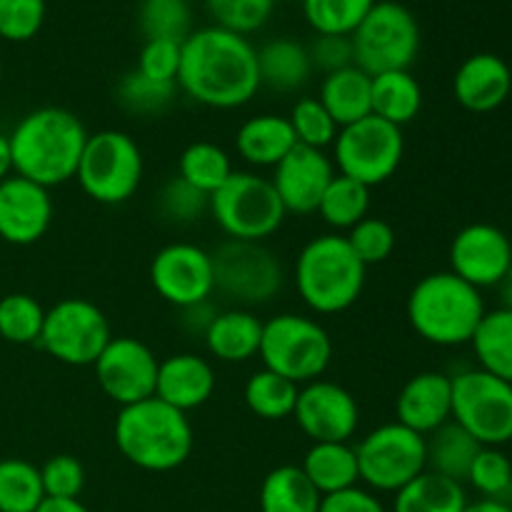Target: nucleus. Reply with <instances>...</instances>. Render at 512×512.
Returning <instances> with one entry per match:
<instances>
[{
    "label": "nucleus",
    "mask_w": 512,
    "mask_h": 512,
    "mask_svg": "<svg viewBox=\"0 0 512 512\" xmlns=\"http://www.w3.org/2000/svg\"><path fill=\"white\" fill-rule=\"evenodd\" d=\"M178 88L205 108H243L260 90L258 48L218 25L193 30L183 40Z\"/></svg>",
    "instance_id": "1"
},
{
    "label": "nucleus",
    "mask_w": 512,
    "mask_h": 512,
    "mask_svg": "<svg viewBox=\"0 0 512 512\" xmlns=\"http://www.w3.org/2000/svg\"><path fill=\"white\" fill-rule=\"evenodd\" d=\"M8 140L13 173L50 190L75 178L88 130L75 113L48 105L23 115Z\"/></svg>",
    "instance_id": "2"
},
{
    "label": "nucleus",
    "mask_w": 512,
    "mask_h": 512,
    "mask_svg": "<svg viewBox=\"0 0 512 512\" xmlns=\"http://www.w3.org/2000/svg\"><path fill=\"white\" fill-rule=\"evenodd\" d=\"M115 448L145 473H170L190 458L195 445L188 413L153 395L120 408L113 425Z\"/></svg>",
    "instance_id": "3"
},
{
    "label": "nucleus",
    "mask_w": 512,
    "mask_h": 512,
    "mask_svg": "<svg viewBox=\"0 0 512 512\" xmlns=\"http://www.w3.org/2000/svg\"><path fill=\"white\" fill-rule=\"evenodd\" d=\"M485 313L488 310L480 290L450 270L420 278L405 303L410 328L435 348L468 345Z\"/></svg>",
    "instance_id": "4"
},
{
    "label": "nucleus",
    "mask_w": 512,
    "mask_h": 512,
    "mask_svg": "<svg viewBox=\"0 0 512 512\" xmlns=\"http://www.w3.org/2000/svg\"><path fill=\"white\" fill-rule=\"evenodd\" d=\"M368 268L343 233L308 240L295 258V290L318 315H338L353 308L365 288Z\"/></svg>",
    "instance_id": "5"
},
{
    "label": "nucleus",
    "mask_w": 512,
    "mask_h": 512,
    "mask_svg": "<svg viewBox=\"0 0 512 512\" xmlns=\"http://www.w3.org/2000/svg\"><path fill=\"white\" fill-rule=\"evenodd\" d=\"M210 218L230 240L265 243L285 223V208L270 178L250 170H233L210 195Z\"/></svg>",
    "instance_id": "6"
},
{
    "label": "nucleus",
    "mask_w": 512,
    "mask_h": 512,
    "mask_svg": "<svg viewBox=\"0 0 512 512\" xmlns=\"http://www.w3.org/2000/svg\"><path fill=\"white\" fill-rule=\"evenodd\" d=\"M258 358L263 368L305 385L323 378L333 363V340L315 318L298 313L273 315L263 323Z\"/></svg>",
    "instance_id": "7"
},
{
    "label": "nucleus",
    "mask_w": 512,
    "mask_h": 512,
    "mask_svg": "<svg viewBox=\"0 0 512 512\" xmlns=\"http://www.w3.org/2000/svg\"><path fill=\"white\" fill-rule=\"evenodd\" d=\"M143 170V153L133 135L110 128L88 135L75 180L95 203L120 205L138 193Z\"/></svg>",
    "instance_id": "8"
},
{
    "label": "nucleus",
    "mask_w": 512,
    "mask_h": 512,
    "mask_svg": "<svg viewBox=\"0 0 512 512\" xmlns=\"http://www.w3.org/2000/svg\"><path fill=\"white\" fill-rule=\"evenodd\" d=\"M350 40L355 65L373 78L393 70H410L420 53V25L405 5L378 0Z\"/></svg>",
    "instance_id": "9"
},
{
    "label": "nucleus",
    "mask_w": 512,
    "mask_h": 512,
    "mask_svg": "<svg viewBox=\"0 0 512 512\" xmlns=\"http://www.w3.org/2000/svg\"><path fill=\"white\" fill-rule=\"evenodd\" d=\"M405 158L403 128L370 113L368 118L338 130L333 143L335 173L378 188L398 173Z\"/></svg>",
    "instance_id": "10"
},
{
    "label": "nucleus",
    "mask_w": 512,
    "mask_h": 512,
    "mask_svg": "<svg viewBox=\"0 0 512 512\" xmlns=\"http://www.w3.org/2000/svg\"><path fill=\"white\" fill-rule=\"evenodd\" d=\"M215 293L235 303V308L268 305L283 290L285 275L278 255L265 243L225 240L210 253Z\"/></svg>",
    "instance_id": "11"
},
{
    "label": "nucleus",
    "mask_w": 512,
    "mask_h": 512,
    "mask_svg": "<svg viewBox=\"0 0 512 512\" xmlns=\"http://www.w3.org/2000/svg\"><path fill=\"white\" fill-rule=\"evenodd\" d=\"M360 483L373 493H398L428 470L425 435L405 428L398 420L370 430L358 445Z\"/></svg>",
    "instance_id": "12"
},
{
    "label": "nucleus",
    "mask_w": 512,
    "mask_h": 512,
    "mask_svg": "<svg viewBox=\"0 0 512 512\" xmlns=\"http://www.w3.org/2000/svg\"><path fill=\"white\" fill-rule=\"evenodd\" d=\"M453 380V420L483 448L512 443V385L473 368Z\"/></svg>",
    "instance_id": "13"
},
{
    "label": "nucleus",
    "mask_w": 512,
    "mask_h": 512,
    "mask_svg": "<svg viewBox=\"0 0 512 512\" xmlns=\"http://www.w3.org/2000/svg\"><path fill=\"white\" fill-rule=\"evenodd\" d=\"M110 323L103 310L85 298H65L45 310L40 348L70 368L93 365L110 343Z\"/></svg>",
    "instance_id": "14"
},
{
    "label": "nucleus",
    "mask_w": 512,
    "mask_h": 512,
    "mask_svg": "<svg viewBox=\"0 0 512 512\" xmlns=\"http://www.w3.org/2000/svg\"><path fill=\"white\" fill-rule=\"evenodd\" d=\"M150 283L165 303L178 310L208 303L215 293L213 258L200 245L170 243L155 253Z\"/></svg>",
    "instance_id": "15"
},
{
    "label": "nucleus",
    "mask_w": 512,
    "mask_h": 512,
    "mask_svg": "<svg viewBox=\"0 0 512 512\" xmlns=\"http://www.w3.org/2000/svg\"><path fill=\"white\" fill-rule=\"evenodd\" d=\"M158 365L160 360L143 340L118 335V338H110L93 368L100 390L113 403L125 408V405L153 398Z\"/></svg>",
    "instance_id": "16"
},
{
    "label": "nucleus",
    "mask_w": 512,
    "mask_h": 512,
    "mask_svg": "<svg viewBox=\"0 0 512 512\" xmlns=\"http://www.w3.org/2000/svg\"><path fill=\"white\" fill-rule=\"evenodd\" d=\"M293 418L310 443H350L360 425L355 395L333 380L300 385Z\"/></svg>",
    "instance_id": "17"
},
{
    "label": "nucleus",
    "mask_w": 512,
    "mask_h": 512,
    "mask_svg": "<svg viewBox=\"0 0 512 512\" xmlns=\"http://www.w3.org/2000/svg\"><path fill=\"white\" fill-rule=\"evenodd\" d=\"M512 268V243L490 223H470L450 243V273L473 288H498Z\"/></svg>",
    "instance_id": "18"
},
{
    "label": "nucleus",
    "mask_w": 512,
    "mask_h": 512,
    "mask_svg": "<svg viewBox=\"0 0 512 512\" xmlns=\"http://www.w3.org/2000/svg\"><path fill=\"white\" fill-rule=\"evenodd\" d=\"M333 178V158L325 150L298 143L275 165L270 183H273L285 213L313 215Z\"/></svg>",
    "instance_id": "19"
},
{
    "label": "nucleus",
    "mask_w": 512,
    "mask_h": 512,
    "mask_svg": "<svg viewBox=\"0 0 512 512\" xmlns=\"http://www.w3.org/2000/svg\"><path fill=\"white\" fill-rule=\"evenodd\" d=\"M53 223V198L48 188L20 175L0 183V238L10 245H33Z\"/></svg>",
    "instance_id": "20"
},
{
    "label": "nucleus",
    "mask_w": 512,
    "mask_h": 512,
    "mask_svg": "<svg viewBox=\"0 0 512 512\" xmlns=\"http://www.w3.org/2000/svg\"><path fill=\"white\" fill-rule=\"evenodd\" d=\"M395 420L420 435H430L453 420V380L438 370L413 375L395 398Z\"/></svg>",
    "instance_id": "21"
},
{
    "label": "nucleus",
    "mask_w": 512,
    "mask_h": 512,
    "mask_svg": "<svg viewBox=\"0 0 512 512\" xmlns=\"http://www.w3.org/2000/svg\"><path fill=\"white\" fill-rule=\"evenodd\" d=\"M512 93V70L500 55L475 53L460 63L453 78V95L470 113H493Z\"/></svg>",
    "instance_id": "22"
},
{
    "label": "nucleus",
    "mask_w": 512,
    "mask_h": 512,
    "mask_svg": "<svg viewBox=\"0 0 512 512\" xmlns=\"http://www.w3.org/2000/svg\"><path fill=\"white\" fill-rule=\"evenodd\" d=\"M215 370L205 358L195 353H175L160 360L155 398L173 405L180 413L198 410L213 398Z\"/></svg>",
    "instance_id": "23"
},
{
    "label": "nucleus",
    "mask_w": 512,
    "mask_h": 512,
    "mask_svg": "<svg viewBox=\"0 0 512 512\" xmlns=\"http://www.w3.org/2000/svg\"><path fill=\"white\" fill-rule=\"evenodd\" d=\"M205 348L220 363H248L263 340V320L248 308H228L215 313L203 335Z\"/></svg>",
    "instance_id": "24"
},
{
    "label": "nucleus",
    "mask_w": 512,
    "mask_h": 512,
    "mask_svg": "<svg viewBox=\"0 0 512 512\" xmlns=\"http://www.w3.org/2000/svg\"><path fill=\"white\" fill-rule=\"evenodd\" d=\"M295 145L293 125L278 113L253 115L235 133V150L250 168H275Z\"/></svg>",
    "instance_id": "25"
},
{
    "label": "nucleus",
    "mask_w": 512,
    "mask_h": 512,
    "mask_svg": "<svg viewBox=\"0 0 512 512\" xmlns=\"http://www.w3.org/2000/svg\"><path fill=\"white\" fill-rule=\"evenodd\" d=\"M258 73L260 88L275 93H295L308 85L313 75L308 45L293 38H273L258 48Z\"/></svg>",
    "instance_id": "26"
},
{
    "label": "nucleus",
    "mask_w": 512,
    "mask_h": 512,
    "mask_svg": "<svg viewBox=\"0 0 512 512\" xmlns=\"http://www.w3.org/2000/svg\"><path fill=\"white\" fill-rule=\"evenodd\" d=\"M370 85H373V78L365 70H360L358 65H348V68L325 75L320 83L318 100L335 120V125L345 128V125L358 123L373 113L370 110Z\"/></svg>",
    "instance_id": "27"
},
{
    "label": "nucleus",
    "mask_w": 512,
    "mask_h": 512,
    "mask_svg": "<svg viewBox=\"0 0 512 512\" xmlns=\"http://www.w3.org/2000/svg\"><path fill=\"white\" fill-rule=\"evenodd\" d=\"M300 470L320 495H333L360 485L358 455L350 443H313Z\"/></svg>",
    "instance_id": "28"
},
{
    "label": "nucleus",
    "mask_w": 512,
    "mask_h": 512,
    "mask_svg": "<svg viewBox=\"0 0 512 512\" xmlns=\"http://www.w3.org/2000/svg\"><path fill=\"white\" fill-rule=\"evenodd\" d=\"M480 448H483V445H480L468 430L460 428L455 420H448V423L440 425L438 430L425 435L428 470L463 485L465 480H468V473L470 468H473V460L478 458Z\"/></svg>",
    "instance_id": "29"
},
{
    "label": "nucleus",
    "mask_w": 512,
    "mask_h": 512,
    "mask_svg": "<svg viewBox=\"0 0 512 512\" xmlns=\"http://www.w3.org/2000/svg\"><path fill=\"white\" fill-rule=\"evenodd\" d=\"M370 110L378 118L403 128V125L413 123L423 110V88L410 70L373 75Z\"/></svg>",
    "instance_id": "30"
},
{
    "label": "nucleus",
    "mask_w": 512,
    "mask_h": 512,
    "mask_svg": "<svg viewBox=\"0 0 512 512\" xmlns=\"http://www.w3.org/2000/svg\"><path fill=\"white\" fill-rule=\"evenodd\" d=\"M468 493L463 483L423 470L393 498V512H465Z\"/></svg>",
    "instance_id": "31"
},
{
    "label": "nucleus",
    "mask_w": 512,
    "mask_h": 512,
    "mask_svg": "<svg viewBox=\"0 0 512 512\" xmlns=\"http://www.w3.org/2000/svg\"><path fill=\"white\" fill-rule=\"evenodd\" d=\"M323 495L310 485L300 465H278L260 485V512H318Z\"/></svg>",
    "instance_id": "32"
},
{
    "label": "nucleus",
    "mask_w": 512,
    "mask_h": 512,
    "mask_svg": "<svg viewBox=\"0 0 512 512\" xmlns=\"http://www.w3.org/2000/svg\"><path fill=\"white\" fill-rule=\"evenodd\" d=\"M470 345L480 370L512 385V310H488Z\"/></svg>",
    "instance_id": "33"
},
{
    "label": "nucleus",
    "mask_w": 512,
    "mask_h": 512,
    "mask_svg": "<svg viewBox=\"0 0 512 512\" xmlns=\"http://www.w3.org/2000/svg\"><path fill=\"white\" fill-rule=\"evenodd\" d=\"M298 390L300 385L290 383L283 375L273 373L268 368H260L245 383L243 400L255 418L278 423V420L293 418Z\"/></svg>",
    "instance_id": "34"
},
{
    "label": "nucleus",
    "mask_w": 512,
    "mask_h": 512,
    "mask_svg": "<svg viewBox=\"0 0 512 512\" xmlns=\"http://www.w3.org/2000/svg\"><path fill=\"white\" fill-rule=\"evenodd\" d=\"M315 213L335 233H343V230L348 233L350 228H355L360 220L370 215V188H365L358 180L335 173Z\"/></svg>",
    "instance_id": "35"
},
{
    "label": "nucleus",
    "mask_w": 512,
    "mask_h": 512,
    "mask_svg": "<svg viewBox=\"0 0 512 512\" xmlns=\"http://www.w3.org/2000/svg\"><path fill=\"white\" fill-rule=\"evenodd\" d=\"M230 175H233V160L228 150L210 140H195L180 153L178 178L200 193L213 195Z\"/></svg>",
    "instance_id": "36"
},
{
    "label": "nucleus",
    "mask_w": 512,
    "mask_h": 512,
    "mask_svg": "<svg viewBox=\"0 0 512 512\" xmlns=\"http://www.w3.org/2000/svg\"><path fill=\"white\" fill-rule=\"evenodd\" d=\"M43 500L40 468L23 458L0 460V512H35Z\"/></svg>",
    "instance_id": "37"
},
{
    "label": "nucleus",
    "mask_w": 512,
    "mask_h": 512,
    "mask_svg": "<svg viewBox=\"0 0 512 512\" xmlns=\"http://www.w3.org/2000/svg\"><path fill=\"white\" fill-rule=\"evenodd\" d=\"M378 0H303L305 23L315 35H353Z\"/></svg>",
    "instance_id": "38"
},
{
    "label": "nucleus",
    "mask_w": 512,
    "mask_h": 512,
    "mask_svg": "<svg viewBox=\"0 0 512 512\" xmlns=\"http://www.w3.org/2000/svg\"><path fill=\"white\" fill-rule=\"evenodd\" d=\"M138 25L145 40L165 38L183 43L193 33L190 0H140Z\"/></svg>",
    "instance_id": "39"
},
{
    "label": "nucleus",
    "mask_w": 512,
    "mask_h": 512,
    "mask_svg": "<svg viewBox=\"0 0 512 512\" xmlns=\"http://www.w3.org/2000/svg\"><path fill=\"white\" fill-rule=\"evenodd\" d=\"M45 310L33 295L10 293L0 298V338L13 345L38 343L43 333Z\"/></svg>",
    "instance_id": "40"
},
{
    "label": "nucleus",
    "mask_w": 512,
    "mask_h": 512,
    "mask_svg": "<svg viewBox=\"0 0 512 512\" xmlns=\"http://www.w3.org/2000/svg\"><path fill=\"white\" fill-rule=\"evenodd\" d=\"M465 483L483 500H505L512 493V463L500 448H480Z\"/></svg>",
    "instance_id": "41"
},
{
    "label": "nucleus",
    "mask_w": 512,
    "mask_h": 512,
    "mask_svg": "<svg viewBox=\"0 0 512 512\" xmlns=\"http://www.w3.org/2000/svg\"><path fill=\"white\" fill-rule=\"evenodd\" d=\"M178 85L158 83L145 78L138 70H130L118 83V103L133 115H160L175 98Z\"/></svg>",
    "instance_id": "42"
},
{
    "label": "nucleus",
    "mask_w": 512,
    "mask_h": 512,
    "mask_svg": "<svg viewBox=\"0 0 512 512\" xmlns=\"http://www.w3.org/2000/svg\"><path fill=\"white\" fill-rule=\"evenodd\" d=\"M213 25L248 38L263 28L275 10V0H205Z\"/></svg>",
    "instance_id": "43"
},
{
    "label": "nucleus",
    "mask_w": 512,
    "mask_h": 512,
    "mask_svg": "<svg viewBox=\"0 0 512 512\" xmlns=\"http://www.w3.org/2000/svg\"><path fill=\"white\" fill-rule=\"evenodd\" d=\"M288 120L293 125L295 140L300 145H308V148L325 150L338 138L340 128L318 98H300L290 110Z\"/></svg>",
    "instance_id": "44"
},
{
    "label": "nucleus",
    "mask_w": 512,
    "mask_h": 512,
    "mask_svg": "<svg viewBox=\"0 0 512 512\" xmlns=\"http://www.w3.org/2000/svg\"><path fill=\"white\" fill-rule=\"evenodd\" d=\"M350 248L355 250L360 260H363L365 268L370 265H380L393 255L395 245H398V238H395V228L383 218H368L360 220L355 228H350L345 233Z\"/></svg>",
    "instance_id": "45"
},
{
    "label": "nucleus",
    "mask_w": 512,
    "mask_h": 512,
    "mask_svg": "<svg viewBox=\"0 0 512 512\" xmlns=\"http://www.w3.org/2000/svg\"><path fill=\"white\" fill-rule=\"evenodd\" d=\"M210 195L200 193L180 178H170L158 193V213L168 223L193 225L208 213Z\"/></svg>",
    "instance_id": "46"
},
{
    "label": "nucleus",
    "mask_w": 512,
    "mask_h": 512,
    "mask_svg": "<svg viewBox=\"0 0 512 512\" xmlns=\"http://www.w3.org/2000/svg\"><path fill=\"white\" fill-rule=\"evenodd\" d=\"M45 0H0V38L28 43L45 23Z\"/></svg>",
    "instance_id": "47"
},
{
    "label": "nucleus",
    "mask_w": 512,
    "mask_h": 512,
    "mask_svg": "<svg viewBox=\"0 0 512 512\" xmlns=\"http://www.w3.org/2000/svg\"><path fill=\"white\" fill-rule=\"evenodd\" d=\"M40 480H43L45 498H80L85 488V468L73 455H53L45 460L40 468Z\"/></svg>",
    "instance_id": "48"
},
{
    "label": "nucleus",
    "mask_w": 512,
    "mask_h": 512,
    "mask_svg": "<svg viewBox=\"0 0 512 512\" xmlns=\"http://www.w3.org/2000/svg\"><path fill=\"white\" fill-rule=\"evenodd\" d=\"M180 55H183V43H178V40L150 38L140 48L138 68L135 70L143 73L145 78L158 80V83L178 85Z\"/></svg>",
    "instance_id": "49"
},
{
    "label": "nucleus",
    "mask_w": 512,
    "mask_h": 512,
    "mask_svg": "<svg viewBox=\"0 0 512 512\" xmlns=\"http://www.w3.org/2000/svg\"><path fill=\"white\" fill-rule=\"evenodd\" d=\"M308 55L313 70L318 68L325 75L355 65L350 35H315L313 43L308 45Z\"/></svg>",
    "instance_id": "50"
},
{
    "label": "nucleus",
    "mask_w": 512,
    "mask_h": 512,
    "mask_svg": "<svg viewBox=\"0 0 512 512\" xmlns=\"http://www.w3.org/2000/svg\"><path fill=\"white\" fill-rule=\"evenodd\" d=\"M318 512H388V508L373 490L355 485L340 493L323 495Z\"/></svg>",
    "instance_id": "51"
},
{
    "label": "nucleus",
    "mask_w": 512,
    "mask_h": 512,
    "mask_svg": "<svg viewBox=\"0 0 512 512\" xmlns=\"http://www.w3.org/2000/svg\"><path fill=\"white\" fill-rule=\"evenodd\" d=\"M180 313H183L180 323H183V328L188 330V333L205 335V330H208V325L213 323V318H215V313H218V310L210 308V300H208V303L193 305V308H183Z\"/></svg>",
    "instance_id": "52"
},
{
    "label": "nucleus",
    "mask_w": 512,
    "mask_h": 512,
    "mask_svg": "<svg viewBox=\"0 0 512 512\" xmlns=\"http://www.w3.org/2000/svg\"><path fill=\"white\" fill-rule=\"evenodd\" d=\"M35 512H90V510L80 503V498H73V500L45 498Z\"/></svg>",
    "instance_id": "53"
},
{
    "label": "nucleus",
    "mask_w": 512,
    "mask_h": 512,
    "mask_svg": "<svg viewBox=\"0 0 512 512\" xmlns=\"http://www.w3.org/2000/svg\"><path fill=\"white\" fill-rule=\"evenodd\" d=\"M465 512H512V505L505 503V500H475V503H468Z\"/></svg>",
    "instance_id": "54"
},
{
    "label": "nucleus",
    "mask_w": 512,
    "mask_h": 512,
    "mask_svg": "<svg viewBox=\"0 0 512 512\" xmlns=\"http://www.w3.org/2000/svg\"><path fill=\"white\" fill-rule=\"evenodd\" d=\"M13 173V155H10V140L8 135L0 133V183L10 178Z\"/></svg>",
    "instance_id": "55"
},
{
    "label": "nucleus",
    "mask_w": 512,
    "mask_h": 512,
    "mask_svg": "<svg viewBox=\"0 0 512 512\" xmlns=\"http://www.w3.org/2000/svg\"><path fill=\"white\" fill-rule=\"evenodd\" d=\"M498 290H500V308L512 310V268H510V273L505 275L503 283L498 285Z\"/></svg>",
    "instance_id": "56"
},
{
    "label": "nucleus",
    "mask_w": 512,
    "mask_h": 512,
    "mask_svg": "<svg viewBox=\"0 0 512 512\" xmlns=\"http://www.w3.org/2000/svg\"><path fill=\"white\" fill-rule=\"evenodd\" d=\"M0 75H3V63H0Z\"/></svg>",
    "instance_id": "57"
},
{
    "label": "nucleus",
    "mask_w": 512,
    "mask_h": 512,
    "mask_svg": "<svg viewBox=\"0 0 512 512\" xmlns=\"http://www.w3.org/2000/svg\"><path fill=\"white\" fill-rule=\"evenodd\" d=\"M510 505H512V493H510Z\"/></svg>",
    "instance_id": "58"
}]
</instances>
